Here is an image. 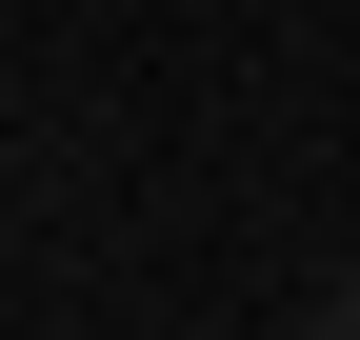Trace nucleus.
I'll use <instances>...</instances> for the list:
<instances>
[{
	"label": "nucleus",
	"mask_w": 360,
	"mask_h": 340,
	"mask_svg": "<svg viewBox=\"0 0 360 340\" xmlns=\"http://www.w3.org/2000/svg\"><path fill=\"white\" fill-rule=\"evenodd\" d=\"M300 340H360V320H340V301H321V320H300Z\"/></svg>",
	"instance_id": "obj_1"
},
{
	"label": "nucleus",
	"mask_w": 360,
	"mask_h": 340,
	"mask_svg": "<svg viewBox=\"0 0 360 340\" xmlns=\"http://www.w3.org/2000/svg\"><path fill=\"white\" fill-rule=\"evenodd\" d=\"M340 320H360V261H340Z\"/></svg>",
	"instance_id": "obj_2"
}]
</instances>
